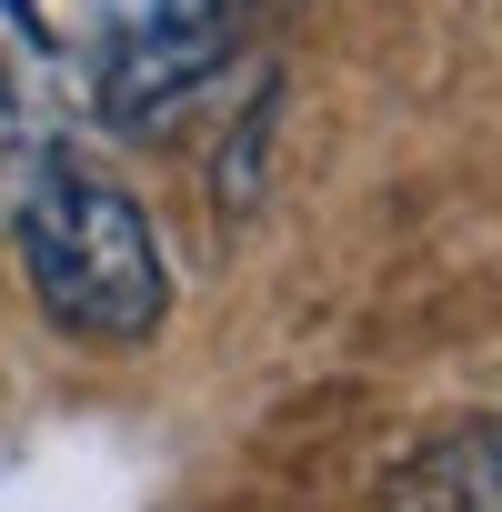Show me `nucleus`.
Returning a JSON list of instances; mask_svg holds the SVG:
<instances>
[{
	"instance_id": "nucleus-1",
	"label": "nucleus",
	"mask_w": 502,
	"mask_h": 512,
	"mask_svg": "<svg viewBox=\"0 0 502 512\" xmlns=\"http://www.w3.org/2000/svg\"><path fill=\"white\" fill-rule=\"evenodd\" d=\"M11 241H21V272H31V302L51 312V332H71V342H151L161 332L171 262H161L151 211L111 171L41 151L11 201Z\"/></svg>"
},
{
	"instance_id": "nucleus-2",
	"label": "nucleus",
	"mask_w": 502,
	"mask_h": 512,
	"mask_svg": "<svg viewBox=\"0 0 502 512\" xmlns=\"http://www.w3.org/2000/svg\"><path fill=\"white\" fill-rule=\"evenodd\" d=\"M231 61V0H111L91 31V91L111 121H161Z\"/></svg>"
},
{
	"instance_id": "nucleus-3",
	"label": "nucleus",
	"mask_w": 502,
	"mask_h": 512,
	"mask_svg": "<svg viewBox=\"0 0 502 512\" xmlns=\"http://www.w3.org/2000/svg\"><path fill=\"white\" fill-rule=\"evenodd\" d=\"M422 482L442 492V512H502V422L442 432V452L422 462Z\"/></svg>"
},
{
	"instance_id": "nucleus-4",
	"label": "nucleus",
	"mask_w": 502,
	"mask_h": 512,
	"mask_svg": "<svg viewBox=\"0 0 502 512\" xmlns=\"http://www.w3.org/2000/svg\"><path fill=\"white\" fill-rule=\"evenodd\" d=\"M11 141H21V81L0 71V151H11Z\"/></svg>"
},
{
	"instance_id": "nucleus-5",
	"label": "nucleus",
	"mask_w": 502,
	"mask_h": 512,
	"mask_svg": "<svg viewBox=\"0 0 502 512\" xmlns=\"http://www.w3.org/2000/svg\"><path fill=\"white\" fill-rule=\"evenodd\" d=\"M0 21H11V31H41V0H0Z\"/></svg>"
},
{
	"instance_id": "nucleus-6",
	"label": "nucleus",
	"mask_w": 502,
	"mask_h": 512,
	"mask_svg": "<svg viewBox=\"0 0 502 512\" xmlns=\"http://www.w3.org/2000/svg\"><path fill=\"white\" fill-rule=\"evenodd\" d=\"M262 11H282V0H262Z\"/></svg>"
}]
</instances>
